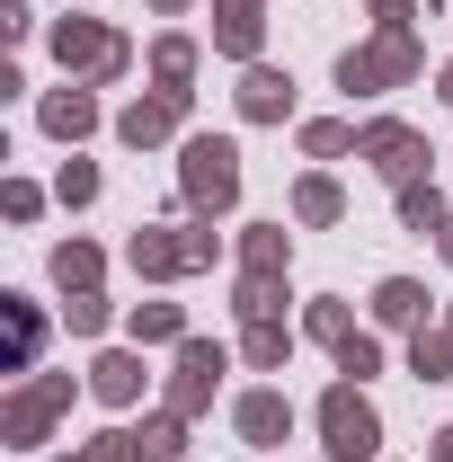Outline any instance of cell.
Instances as JSON below:
<instances>
[{"label": "cell", "mask_w": 453, "mask_h": 462, "mask_svg": "<svg viewBox=\"0 0 453 462\" xmlns=\"http://www.w3.org/2000/svg\"><path fill=\"white\" fill-rule=\"evenodd\" d=\"M178 187H187V205H196V214H231V196H240V143L196 134V143L178 152Z\"/></svg>", "instance_id": "1"}, {"label": "cell", "mask_w": 453, "mask_h": 462, "mask_svg": "<svg viewBox=\"0 0 453 462\" xmlns=\"http://www.w3.org/2000/svg\"><path fill=\"white\" fill-rule=\"evenodd\" d=\"M320 436H329V462H374L383 454V418L356 383H329L320 392Z\"/></svg>", "instance_id": "2"}, {"label": "cell", "mask_w": 453, "mask_h": 462, "mask_svg": "<svg viewBox=\"0 0 453 462\" xmlns=\"http://www.w3.org/2000/svg\"><path fill=\"white\" fill-rule=\"evenodd\" d=\"M400 80H418V36H409V18H383V36H374L365 54H338V89H400Z\"/></svg>", "instance_id": "3"}, {"label": "cell", "mask_w": 453, "mask_h": 462, "mask_svg": "<svg viewBox=\"0 0 453 462\" xmlns=\"http://www.w3.org/2000/svg\"><path fill=\"white\" fill-rule=\"evenodd\" d=\"M54 54H62V71H89V80H116L125 71V45H116L107 27H89V18H62Z\"/></svg>", "instance_id": "4"}, {"label": "cell", "mask_w": 453, "mask_h": 462, "mask_svg": "<svg viewBox=\"0 0 453 462\" xmlns=\"http://www.w3.org/2000/svg\"><path fill=\"white\" fill-rule=\"evenodd\" d=\"M356 161H374V170L392 178V187H409V178L427 170V143H418L409 125H392V116H383V125H365V143H356Z\"/></svg>", "instance_id": "5"}, {"label": "cell", "mask_w": 453, "mask_h": 462, "mask_svg": "<svg viewBox=\"0 0 453 462\" xmlns=\"http://www.w3.org/2000/svg\"><path fill=\"white\" fill-rule=\"evenodd\" d=\"M71 401V374H45V383H27L18 401H9V445H45V427H54V409Z\"/></svg>", "instance_id": "6"}, {"label": "cell", "mask_w": 453, "mask_h": 462, "mask_svg": "<svg viewBox=\"0 0 453 462\" xmlns=\"http://www.w3.org/2000/svg\"><path fill=\"white\" fill-rule=\"evenodd\" d=\"M214 374H223V346H214V338H178V383H170V409H178V418L214 401Z\"/></svg>", "instance_id": "7"}, {"label": "cell", "mask_w": 453, "mask_h": 462, "mask_svg": "<svg viewBox=\"0 0 453 462\" xmlns=\"http://www.w3.org/2000/svg\"><path fill=\"white\" fill-rule=\"evenodd\" d=\"M178 116H187V89H161V98H134V107L116 116V134H125L134 152H152V143H170Z\"/></svg>", "instance_id": "8"}, {"label": "cell", "mask_w": 453, "mask_h": 462, "mask_svg": "<svg viewBox=\"0 0 453 462\" xmlns=\"http://www.w3.org/2000/svg\"><path fill=\"white\" fill-rule=\"evenodd\" d=\"M231 427H240L249 445H284V436H293V401H284V392H249V401L231 409Z\"/></svg>", "instance_id": "9"}, {"label": "cell", "mask_w": 453, "mask_h": 462, "mask_svg": "<svg viewBox=\"0 0 453 462\" xmlns=\"http://www.w3.org/2000/svg\"><path fill=\"white\" fill-rule=\"evenodd\" d=\"M374 320L383 329H427V285L418 276H383L374 285Z\"/></svg>", "instance_id": "10"}, {"label": "cell", "mask_w": 453, "mask_h": 462, "mask_svg": "<svg viewBox=\"0 0 453 462\" xmlns=\"http://www.w3.org/2000/svg\"><path fill=\"white\" fill-rule=\"evenodd\" d=\"M258 36H267V18H258V0H223L214 9V45L240 62H258Z\"/></svg>", "instance_id": "11"}, {"label": "cell", "mask_w": 453, "mask_h": 462, "mask_svg": "<svg viewBox=\"0 0 453 462\" xmlns=\"http://www.w3.org/2000/svg\"><path fill=\"white\" fill-rule=\"evenodd\" d=\"M284 107H293V80L267 71V62H249V80H240V116H249V125H276Z\"/></svg>", "instance_id": "12"}, {"label": "cell", "mask_w": 453, "mask_h": 462, "mask_svg": "<svg viewBox=\"0 0 453 462\" xmlns=\"http://www.w3.org/2000/svg\"><path fill=\"white\" fill-rule=\"evenodd\" d=\"M89 392H98L107 409L143 401V356H98V365H89Z\"/></svg>", "instance_id": "13"}, {"label": "cell", "mask_w": 453, "mask_h": 462, "mask_svg": "<svg viewBox=\"0 0 453 462\" xmlns=\"http://www.w3.org/2000/svg\"><path fill=\"white\" fill-rule=\"evenodd\" d=\"M89 125H98V98H89V89H54V98H45V134H62V143H80Z\"/></svg>", "instance_id": "14"}, {"label": "cell", "mask_w": 453, "mask_h": 462, "mask_svg": "<svg viewBox=\"0 0 453 462\" xmlns=\"http://www.w3.org/2000/svg\"><path fill=\"white\" fill-rule=\"evenodd\" d=\"M409 374L418 383H453V329H409Z\"/></svg>", "instance_id": "15"}, {"label": "cell", "mask_w": 453, "mask_h": 462, "mask_svg": "<svg viewBox=\"0 0 453 462\" xmlns=\"http://www.w3.org/2000/svg\"><path fill=\"white\" fill-rule=\"evenodd\" d=\"M134 267H143V276H187V240H170V231H134Z\"/></svg>", "instance_id": "16"}, {"label": "cell", "mask_w": 453, "mask_h": 462, "mask_svg": "<svg viewBox=\"0 0 453 462\" xmlns=\"http://www.w3.org/2000/svg\"><path fill=\"white\" fill-rule=\"evenodd\" d=\"M54 285L62 293H98V249L89 240H62L54 249Z\"/></svg>", "instance_id": "17"}, {"label": "cell", "mask_w": 453, "mask_h": 462, "mask_svg": "<svg viewBox=\"0 0 453 462\" xmlns=\"http://www.w3.org/2000/svg\"><path fill=\"white\" fill-rule=\"evenodd\" d=\"M400 223H409V231H445L453 214H445V196H436L427 178H409V187H400Z\"/></svg>", "instance_id": "18"}, {"label": "cell", "mask_w": 453, "mask_h": 462, "mask_svg": "<svg viewBox=\"0 0 453 462\" xmlns=\"http://www.w3.org/2000/svg\"><path fill=\"white\" fill-rule=\"evenodd\" d=\"M240 258H249V276H276L284 258H293V240H284L276 223H249V240H240Z\"/></svg>", "instance_id": "19"}, {"label": "cell", "mask_w": 453, "mask_h": 462, "mask_svg": "<svg viewBox=\"0 0 453 462\" xmlns=\"http://www.w3.org/2000/svg\"><path fill=\"white\" fill-rule=\"evenodd\" d=\"M293 214H302V223H338V214H347L338 178H302V187H293Z\"/></svg>", "instance_id": "20"}, {"label": "cell", "mask_w": 453, "mask_h": 462, "mask_svg": "<svg viewBox=\"0 0 453 462\" xmlns=\"http://www.w3.org/2000/svg\"><path fill=\"white\" fill-rule=\"evenodd\" d=\"M134 338H143V346L187 338V311H178V302H134Z\"/></svg>", "instance_id": "21"}, {"label": "cell", "mask_w": 453, "mask_h": 462, "mask_svg": "<svg viewBox=\"0 0 453 462\" xmlns=\"http://www.w3.org/2000/svg\"><path fill=\"white\" fill-rule=\"evenodd\" d=\"M231 311H240V320H276V311H284V285H276V276H240Z\"/></svg>", "instance_id": "22"}, {"label": "cell", "mask_w": 453, "mask_h": 462, "mask_svg": "<svg viewBox=\"0 0 453 462\" xmlns=\"http://www.w3.org/2000/svg\"><path fill=\"white\" fill-rule=\"evenodd\" d=\"M302 338H320L329 356H338V346L356 338V320H347V302H311V311H302Z\"/></svg>", "instance_id": "23"}, {"label": "cell", "mask_w": 453, "mask_h": 462, "mask_svg": "<svg viewBox=\"0 0 453 462\" xmlns=\"http://www.w3.org/2000/svg\"><path fill=\"white\" fill-rule=\"evenodd\" d=\"M240 356H249V365H258V374H276L284 356H293V338H284L276 320H249V338H240Z\"/></svg>", "instance_id": "24"}, {"label": "cell", "mask_w": 453, "mask_h": 462, "mask_svg": "<svg viewBox=\"0 0 453 462\" xmlns=\"http://www.w3.org/2000/svg\"><path fill=\"white\" fill-rule=\"evenodd\" d=\"M356 143H365V134H356V125H338V116L302 125V152H311V161H338V152H356Z\"/></svg>", "instance_id": "25"}, {"label": "cell", "mask_w": 453, "mask_h": 462, "mask_svg": "<svg viewBox=\"0 0 453 462\" xmlns=\"http://www.w3.org/2000/svg\"><path fill=\"white\" fill-rule=\"evenodd\" d=\"M152 71H161V89H187V71H196V45H187V36H161V45H152Z\"/></svg>", "instance_id": "26"}, {"label": "cell", "mask_w": 453, "mask_h": 462, "mask_svg": "<svg viewBox=\"0 0 453 462\" xmlns=\"http://www.w3.org/2000/svg\"><path fill=\"white\" fill-rule=\"evenodd\" d=\"M36 338H45V320H36V302H27V293H9V356L27 365V356H36Z\"/></svg>", "instance_id": "27"}, {"label": "cell", "mask_w": 453, "mask_h": 462, "mask_svg": "<svg viewBox=\"0 0 453 462\" xmlns=\"http://www.w3.org/2000/svg\"><path fill=\"white\" fill-rule=\"evenodd\" d=\"M134 445H143V462H178V445H187V427H178V409H170V418H152V427H143Z\"/></svg>", "instance_id": "28"}, {"label": "cell", "mask_w": 453, "mask_h": 462, "mask_svg": "<svg viewBox=\"0 0 453 462\" xmlns=\"http://www.w3.org/2000/svg\"><path fill=\"white\" fill-rule=\"evenodd\" d=\"M338 374H347V383H365V374H383V346H374L365 329H356V338L338 346Z\"/></svg>", "instance_id": "29"}, {"label": "cell", "mask_w": 453, "mask_h": 462, "mask_svg": "<svg viewBox=\"0 0 453 462\" xmlns=\"http://www.w3.org/2000/svg\"><path fill=\"white\" fill-rule=\"evenodd\" d=\"M54 196H62V205H89V196H98V170H89V161H62Z\"/></svg>", "instance_id": "30"}, {"label": "cell", "mask_w": 453, "mask_h": 462, "mask_svg": "<svg viewBox=\"0 0 453 462\" xmlns=\"http://www.w3.org/2000/svg\"><path fill=\"white\" fill-rule=\"evenodd\" d=\"M89 462H143V445H134V436H125V427H107V436H98V445H89Z\"/></svg>", "instance_id": "31"}, {"label": "cell", "mask_w": 453, "mask_h": 462, "mask_svg": "<svg viewBox=\"0 0 453 462\" xmlns=\"http://www.w3.org/2000/svg\"><path fill=\"white\" fill-rule=\"evenodd\" d=\"M71 329H80V338L107 329V302H98V293H71Z\"/></svg>", "instance_id": "32"}, {"label": "cell", "mask_w": 453, "mask_h": 462, "mask_svg": "<svg viewBox=\"0 0 453 462\" xmlns=\"http://www.w3.org/2000/svg\"><path fill=\"white\" fill-rule=\"evenodd\" d=\"M0 205H9V223H36V205H45V196H36V187H27V178H18V187H9V196H0Z\"/></svg>", "instance_id": "33"}, {"label": "cell", "mask_w": 453, "mask_h": 462, "mask_svg": "<svg viewBox=\"0 0 453 462\" xmlns=\"http://www.w3.org/2000/svg\"><path fill=\"white\" fill-rule=\"evenodd\" d=\"M374 9H383V18H409V9H418V0H374Z\"/></svg>", "instance_id": "34"}, {"label": "cell", "mask_w": 453, "mask_h": 462, "mask_svg": "<svg viewBox=\"0 0 453 462\" xmlns=\"http://www.w3.org/2000/svg\"><path fill=\"white\" fill-rule=\"evenodd\" d=\"M427 445H436V462H453V427H445V436H427Z\"/></svg>", "instance_id": "35"}, {"label": "cell", "mask_w": 453, "mask_h": 462, "mask_svg": "<svg viewBox=\"0 0 453 462\" xmlns=\"http://www.w3.org/2000/svg\"><path fill=\"white\" fill-rule=\"evenodd\" d=\"M436 249H445V267H453V223H445V240H436Z\"/></svg>", "instance_id": "36"}, {"label": "cell", "mask_w": 453, "mask_h": 462, "mask_svg": "<svg viewBox=\"0 0 453 462\" xmlns=\"http://www.w3.org/2000/svg\"><path fill=\"white\" fill-rule=\"evenodd\" d=\"M152 9H170V18H178V9H187V0H152Z\"/></svg>", "instance_id": "37"}, {"label": "cell", "mask_w": 453, "mask_h": 462, "mask_svg": "<svg viewBox=\"0 0 453 462\" xmlns=\"http://www.w3.org/2000/svg\"><path fill=\"white\" fill-rule=\"evenodd\" d=\"M445 98H453V62H445Z\"/></svg>", "instance_id": "38"}, {"label": "cell", "mask_w": 453, "mask_h": 462, "mask_svg": "<svg viewBox=\"0 0 453 462\" xmlns=\"http://www.w3.org/2000/svg\"><path fill=\"white\" fill-rule=\"evenodd\" d=\"M62 462H89V454H62Z\"/></svg>", "instance_id": "39"}, {"label": "cell", "mask_w": 453, "mask_h": 462, "mask_svg": "<svg viewBox=\"0 0 453 462\" xmlns=\"http://www.w3.org/2000/svg\"><path fill=\"white\" fill-rule=\"evenodd\" d=\"M445 329H453V320H445Z\"/></svg>", "instance_id": "40"}]
</instances>
